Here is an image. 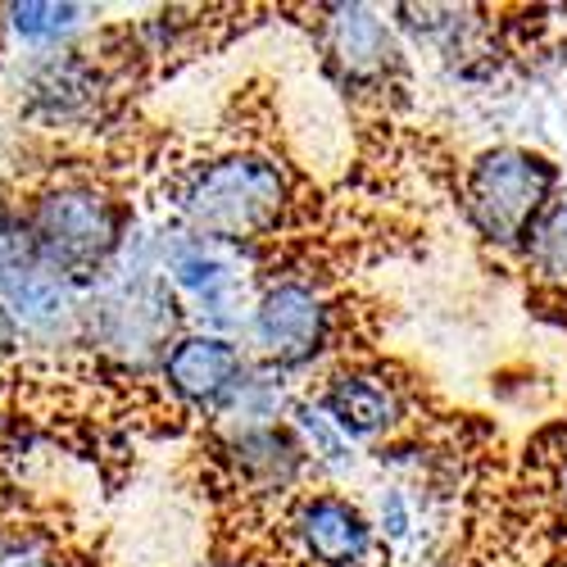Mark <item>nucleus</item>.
Masks as SVG:
<instances>
[{
	"instance_id": "obj_1",
	"label": "nucleus",
	"mask_w": 567,
	"mask_h": 567,
	"mask_svg": "<svg viewBox=\"0 0 567 567\" xmlns=\"http://www.w3.org/2000/svg\"><path fill=\"white\" fill-rule=\"evenodd\" d=\"M182 332L186 313L155 268V227H132L118 264L86 291L82 350L123 377H155Z\"/></svg>"
},
{
	"instance_id": "obj_2",
	"label": "nucleus",
	"mask_w": 567,
	"mask_h": 567,
	"mask_svg": "<svg viewBox=\"0 0 567 567\" xmlns=\"http://www.w3.org/2000/svg\"><path fill=\"white\" fill-rule=\"evenodd\" d=\"M173 227L227 246H250L281 231L296 209L291 168L264 151H223L186 164L173 182Z\"/></svg>"
},
{
	"instance_id": "obj_3",
	"label": "nucleus",
	"mask_w": 567,
	"mask_h": 567,
	"mask_svg": "<svg viewBox=\"0 0 567 567\" xmlns=\"http://www.w3.org/2000/svg\"><path fill=\"white\" fill-rule=\"evenodd\" d=\"M19 214L37 259L86 291L118 264L136 227L127 200L96 173H55L28 186Z\"/></svg>"
},
{
	"instance_id": "obj_4",
	"label": "nucleus",
	"mask_w": 567,
	"mask_h": 567,
	"mask_svg": "<svg viewBox=\"0 0 567 567\" xmlns=\"http://www.w3.org/2000/svg\"><path fill=\"white\" fill-rule=\"evenodd\" d=\"M155 268L177 296L186 327L200 332L236 337L246 332L255 309V250L227 246L209 236L182 231V227H155Z\"/></svg>"
},
{
	"instance_id": "obj_5",
	"label": "nucleus",
	"mask_w": 567,
	"mask_h": 567,
	"mask_svg": "<svg viewBox=\"0 0 567 567\" xmlns=\"http://www.w3.org/2000/svg\"><path fill=\"white\" fill-rule=\"evenodd\" d=\"M558 196V164L523 146H495L472 159L463 177L467 218L491 246L523 250L532 227Z\"/></svg>"
},
{
	"instance_id": "obj_6",
	"label": "nucleus",
	"mask_w": 567,
	"mask_h": 567,
	"mask_svg": "<svg viewBox=\"0 0 567 567\" xmlns=\"http://www.w3.org/2000/svg\"><path fill=\"white\" fill-rule=\"evenodd\" d=\"M114 101V73L91 45H64L51 55H28L14 78V110L41 132H91Z\"/></svg>"
},
{
	"instance_id": "obj_7",
	"label": "nucleus",
	"mask_w": 567,
	"mask_h": 567,
	"mask_svg": "<svg viewBox=\"0 0 567 567\" xmlns=\"http://www.w3.org/2000/svg\"><path fill=\"white\" fill-rule=\"evenodd\" d=\"M332 300H327L313 281L305 277H281L268 281L255 296L250 322H246V350L255 363L272 368V372H300L309 368L327 341H332Z\"/></svg>"
},
{
	"instance_id": "obj_8",
	"label": "nucleus",
	"mask_w": 567,
	"mask_h": 567,
	"mask_svg": "<svg viewBox=\"0 0 567 567\" xmlns=\"http://www.w3.org/2000/svg\"><path fill=\"white\" fill-rule=\"evenodd\" d=\"M255 359L236 337H218V332H200V327H186V332L168 346V354L155 368V382L164 386V395L186 409V413H205L214 417L250 377Z\"/></svg>"
},
{
	"instance_id": "obj_9",
	"label": "nucleus",
	"mask_w": 567,
	"mask_h": 567,
	"mask_svg": "<svg viewBox=\"0 0 567 567\" xmlns=\"http://www.w3.org/2000/svg\"><path fill=\"white\" fill-rule=\"evenodd\" d=\"M0 305L10 309L23 350L37 354H64L82 346V313H86V287L60 277L41 259H28L6 287H0Z\"/></svg>"
},
{
	"instance_id": "obj_10",
	"label": "nucleus",
	"mask_w": 567,
	"mask_h": 567,
	"mask_svg": "<svg viewBox=\"0 0 567 567\" xmlns=\"http://www.w3.org/2000/svg\"><path fill=\"white\" fill-rule=\"evenodd\" d=\"M291 545L309 567H368L377 558V523L337 491H313L291 504Z\"/></svg>"
},
{
	"instance_id": "obj_11",
	"label": "nucleus",
	"mask_w": 567,
	"mask_h": 567,
	"mask_svg": "<svg viewBox=\"0 0 567 567\" xmlns=\"http://www.w3.org/2000/svg\"><path fill=\"white\" fill-rule=\"evenodd\" d=\"M322 60L354 91H386L400 73V41L363 6H332L322 19Z\"/></svg>"
},
{
	"instance_id": "obj_12",
	"label": "nucleus",
	"mask_w": 567,
	"mask_h": 567,
	"mask_svg": "<svg viewBox=\"0 0 567 567\" xmlns=\"http://www.w3.org/2000/svg\"><path fill=\"white\" fill-rule=\"evenodd\" d=\"M218 463L231 477V491H241L246 499L291 495L305 482V472L313 467L287 422H281V427H264V432L218 441Z\"/></svg>"
},
{
	"instance_id": "obj_13",
	"label": "nucleus",
	"mask_w": 567,
	"mask_h": 567,
	"mask_svg": "<svg viewBox=\"0 0 567 567\" xmlns=\"http://www.w3.org/2000/svg\"><path fill=\"white\" fill-rule=\"evenodd\" d=\"M313 404L332 417V427L346 441H382L404 422L400 386L368 368H346L337 377H327V386L318 391Z\"/></svg>"
},
{
	"instance_id": "obj_14",
	"label": "nucleus",
	"mask_w": 567,
	"mask_h": 567,
	"mask_svg": "<svg viewBox=\"0 0 567 567\" xmlns=\"http://www.w3.org/2000/svg\"><path fill=\"white\" fill-rule=\"evenodd\" d=\"M91 14L96 10L73 6V0H10V6H0V32L10 37L14 51H23V60L51 55L82 41Z\"/></svg>"
},
{
	"instance_id": "obj_15",
	"label": "nucleus",
	"mask_w": 567,
	"mask_h": 567,
	"mask_svg": "<svg viewBox=\"0 0 567 567\" xmlns=\"http://www.w3.org/2000/svg\"><path fill=\"white\" fill-rule=\"evenodd\" d=\"M523 255L536 277L567 287V196H554V205L540 214V223L523 241Z\"/></svg>"
},
{
	"instance_id": "obj_16",
	"label": "nucleus",
	"mask_w": 567,
	"mask_h": 567,
	"mask_svg": "<svg viewBox=\"0 0 567 567\" xmlns=\"http://www.w3.org/2000/svg\"><path fill=\"white\" fill-rule=\"evenodd\" d=\"M0 567H73V563L55 540L23 527H6V536H0Z\"/></svg>"
},
{
	"instance_id": "obj_17",
	"label": "nucleus",
	"mask_w": 567,
	"mask_h": 567,
	"mask_svg": "<svg viewBox=\"0 0 567 567\" xmlns=\"http://www.w3.org/2000/svg\"><path fill=\"white\" fill-rule=\"evenodd\" d=\"M28 350H23V337H19V327H14V318H10V309L0 305V372H6L14 359H23Z\"/></svg>"
},
{
	"instance_id": "obj_18",
	"label": "nucleus",
	"mask_w": 567,
	"mask_h": 567,
	"mask_svg": "<svg viewBox=\"0 0 567 567\" xmlns=\"http://www.w3.org/2000/svg\"><path fill=\"white\" fill-rule=\"evenodd\" d=\"M558 491H563V504H567V454H563V463H558Z\"/></svg>"
}]
</instances>
